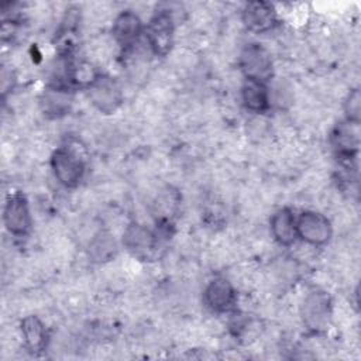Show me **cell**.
<instances>
[{"instance_id":"13","label":"cell","mask_w":361,"mask_h":361,"mask_svg":"<svg viewBox=\"0 0 361 361\" xmlns=\"http://www.w3.org/2000/svg\"><path fill=\"white\" fill-rule=\"evenodd\" d=\"M241 99L251 111H264L269 104V93L264 82L247 79L241 87Z\"/></svg>"},{"instance_id":"15","label":"cell","mask_w":361,"mask_h":361,"mask_svg":"<svg viewBox=\"0 0 361 361\" xmlns=\"http://www.w3.org/2000/svg\"><path fill=\"white\" fill-rule=\"evenodd\" d=\"M334 144L336 147L345 152L350 154L354 148H357L358 145V126L355 121H348V123H343L341 126H338L334 131Z\"/></svg>"},{"instance_id":"14","label":"cell","mask_w":361,"mask_h":361,"mask_svg":"<svg viewBox=\"0 0 361 361\" xmlns=\"http://www.w3.org/2000/svg\"><path fill=\"white\" fill-rule=\"evenodd\" d=\"M21 333L30 350H39L45 343V329L37 316H27L21 323Z\"/></svg>"},{"instance_id":"4","label":"cell","mask_w":361,"mask_h":361,"mask_svg":"<svg viewBox=\"0 0 361 361\" xmlns=\"http://www.w3.org/2000/svg\"><path fill=\"white\" fill-rule=\"evenodd\" d=\"M298 235L312 245H322L331 235V226L326 216L317 212H303L296 220Z\"/></svg>"},{"instance_id":"18","label":"cell","mask_w":361,"mask_h":361,"mask_svg":"<svg viewBox=\"0 0 361 361\" xmlns=\"http://www.w3.org/2000/svg\"><path fill=\"white\" fill-rule=\"evenodd\" d=\"M345 111H347L348 120L358 123V117H360V93H358V90H354L353 93H350L347 103H345Z\"/></svg>"},{"instance_id":"9","label":"cell","mask_w":361,"mask_h":361,"mask_svg":"<svg viewBox=\"0 0 361 361\" xmlns=\"http://www.w3.org/2000/svg\"><path fill=\"white\" fill-rule=\"evenodd\" d=\"M204 300L206 305L214 312L228 310L235 300V292L231 282L223 278L213 279L204 290Z\"/></svg>"},{"instance_id":"2","label":"cell","mask_w":361,"mask_h":361,"mask_svg":"<svg viewBox=\"0 0 361 361\" xmlns=\"http://www.w3.org/2000/svg\"><path fill=\"white\" fill-rule=\"evenodd\" d=\"M51 166L58 182L66 188L78 185L85 171L82 158L69 148L56 149L51 158Z\"/></svg>"},{"instance_id":"12","label":"cell","mask_w":361,"mask_h":361,"mask_svg":"<svg viewBox=\"0 0 361 361\" xmlns=\"http://www.w3.org/2000/svg\"><path fill=\"white\" fill-rule=\"evenodd\" d=\"M154 235L138 224H131L124 233L126 247L137 257H147L154 250Z\"/></svg>"},{"instance_id":"8","label":"cell","mask_w":361,"mask_h":361,"mask_svg":"<svg viewBox=\"0 0 361 361\" xmlns=\"http://www.w3.org/2000/svg\"><path fill=\"white\" fill-rule=\"evenodd\" d=\"M243 21L248 30L265 32L274 27L276 13L274 7L265 1H251L243 10Z\"/></svg>"},{"instance_id":"7","label":"cell","mask_w":361,"mask_h":361,"mask_svg":"<svg viewBox=\"0 0 361 361\" xmlns=\"http://www.w3.org/2000/svg\"><path fill=\"white\" fill-rule=\"evenodd\" d=\"M4 226L6 228L16 235H23L28 231L31 226V217L28 204L21 195H13L6 203L4 207Z\"/></svg>"},{"instance_id":"5","label":"cell","mask_w":361,"mask_h":361,"mask_svg":"<svg viewBox=\"0 0 361 361\" xmlns=\"http://www.w3.org/2000/svg\"><path fill=\"white\" fill-rule=\"evenodd\" d=\"M147 38L151 49L155 54L165 55L171 47L173 39V21L172 16L166 11L157 13L148 25Z\"/></svg>"},{"instance_id":"11","label":"cell","mask_w":361,"mask_h":361,"mask_svg":"<svg viewBox=\"0 0 361 361\" xmlns=\"http://www.w3.org/2000/svg\"><path fill=\"white\" fill-rule=\"evenodd\" d=\"M271 233L282 245H290L296 240V219L289 209H281L272 216Z\"/></svg>"},{"instance_id":"10","label":"cell","mask_w":361,"mask_h":361,"mask_svg":"<svg viewBox=\"0 0 361 361\" xmlns=\"http://www.w3.org/2000/svg\"><path fill=\"white\" fill-rule=\"evenodd\" d=\"M141 21L137 14L123 11L117 16L113 24V37L121 47L134 45L141 34Z\"/></svg>"},{"instance_id":"3","label":"cell","mask_w":361,"mask_h":361,"mask_svg":"<svg viewBox=\"0 0 361 361\" xmlns=\"http://www.w3.org/2000/svg\"><path fill=\"white\" fill-rule=\"evenodd\" d=\"M240 66L247 79L265 82L272 73V61L265 48L258 44L247 45L240 55Z\"/></svg>"},{"instance_id":"16","label":"cell","mask_w":361,"mask_h":361,"mask_svg":"<svg viewBox=\"0 0 361 361\" xmlns=\"http://www.w3.org/2000/svg\"><path fill=\"white\" fill-rule=\"evenodd\" d=\"M114 248H116L114 241L110 238V235H104V234L97 235V237L92 241V244H90L92 255H93L96 259H99V261L109 258V257L114 252Z\"/></svg>"},{"instance_id":"1","label":"cell","mask_w":361,"mask_h":361,"mask_svg":"<svg viewBox=\"0 0 361 361\" xmlns=\"http://www.w3.org/2000/svg\"><path fill=\"white\" fill-rule=\"evenodd\" d=\"M302 317L307 329L313 331L326 330L331 319L329 296L322 290H313L307 293L302 303Z\"/></svg>"},{"instance_id":"17","label":"cell","mask_w":361,"mask_h":361,"mask_svg":"<svg viewBox=\"0 0 361 361\" xmlns=\"http://www.w3.org/2000/svg\"><path fill=\"white\" fill-rule=\"evenodd\" d=\"M69 106V97L68 94L61 89H52L45 94V107L51 113H62Z\"/></svg>"},{"instance_id":"6","label":"cell","mask_w":361,"mask_h":361,"mask_svg":"<svg viewBox=\"0 0 361 361\" xmlns=\"http://www.w3.org/2000/svg\"><path fill=\"white\" fill-rule=\"evenodd\" d=\"M89 96L92 103L106 113L116 110L121 102L120 87L110 78H96L94 82L89 85Z\"/></svg>"}]
</instances>
